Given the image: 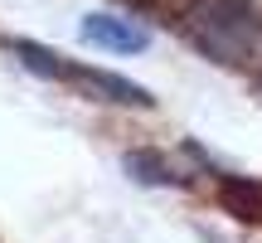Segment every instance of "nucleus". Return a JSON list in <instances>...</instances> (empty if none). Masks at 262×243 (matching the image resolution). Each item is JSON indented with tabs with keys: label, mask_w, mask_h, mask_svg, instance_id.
<instances>
[{
	"label": "nucleus",
	"mask_w": 262,
	"mask_h": 243,
	"mask_svg": "<svg viewBox=\"0 0 262 243\" xmlns=\"http://www.w3.org/2000/svg\"><path fill=\"white\" fill-rule=\"evenodd\" d=\"M122 166H126V175L136 180V185H185V175H180L165 156H156V151H126Z\"/></svg>",
	"instance_id": "39448f33"
},
{
	"label": "nucleus",
	"mask_w": 262,
	"mask_h": 243,
	"mask_svg": "<svg viewBox=\"0 0 262 243\" xmlns=\"http://www.w3.org/2000/svg\"><path fill=\"white\" fill-rule=\"evenodd\" d=\"M10 54L19 58V64L29 68V73H39V78H54V83H63V73H68V64L54 54V49H44V44H34V39H10Z\"/></svg>",
	"instance_id": "423d86ee"
},
{
	"label": "nucleus",
	"mask_w": 262,
	"mask_h": 243,
	"mask_svg": "<svg viewBox=\"0 0 262 243\" xmlns=\"http://www.w3.org/2000/svg\"><path fill=\"white\" fill-rule=\"evenodd\" d=\"M180 29L214 64H243L257 39V19L248 0H189L180 10Z\"/></svg>",
	"instance_id": "f257e3e1"
},
{
	"label": "nucleus",
	"mask_w": 262,
	"mask_h": 243,
	"mask_svg": "<svg viewBox=\"0 0 262 243\" xmlns=\"http://www.w3.org/2000/svg\"><path fill=\"white\" fill-rule=\"evenodd\" d=\"M83 39L93 49H107V54H141V49L150 44L146 25H136V19H122V15H88L83 19Z\"/></svg>",
	"instance_id": "7ed1b4c3"
},
{
	"label": "nucleus",
	"mask_w": 262,
	"mask_h": 243,
	"mask_svg": "<svg viewBox=\"0 0 262 243\" xmlns=\"http://www.w3.org/2000/svg\"><path fill=\"white\" fill-rule=\"evenodd\" d=\"M63 83H73L78 93L93 97V103H117V107H150L156 103L141 83H131L122 73H102V68H83V64H68Z\"/></svg>",
	"instance_id": "f03ea898"
},
{
	"label": "nucleus",
	"mask_w": 262,
	"mask_h": 243,
	"mask_svg": "<svg viewBox=\"0 0 262 243\" xmlns=\"http://www.w3.org/2000/svg\"><path fill=\"white\" fill-rule=\"evenodd\" d=\"M219 199L233 219L243 224H262V180H248V175H228L219 185Z\"/></svg>",
	"instance_id": "20e7f679"
}]
</instances>
